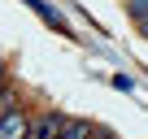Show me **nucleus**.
<instances>
[{
  "label": "nucleus",
  "instance_id": "nucleus-1",
  "mask_svg": "<svg viewBox=\"0 0 148 139\" xmlns=\"http://www.w3.org/2000/svg\"><path fill=\"white\" fill-rule=\"evenodd\" d=\"M26 130H31V117H26L22 104H13L5 117H0V139H26Z\"/></svg>",
  "mask_w": 148,
  "mask_h": 139
},
{
  "label": "nucleus",
  "instance_id": "nucleus-2",
  "mask_svg": "<svg viewBox=\"0 0 148 139\" xmlns=\"http://www.w3.org/2000/svg\"><path fill=\"white\" fill-rule=\"evenodd\" d=\"M65 126V117L61 113H39V117H31V130H26V139H57V130Z\"/></svg>",
  "mask_w": 148,
  "mask_h": 139
},
{
  "label": "nucleus",
  "instance_id": "nucleus-3",
  "mask_svg": "<svg viewBox=\"0 0 148 139\" xmlns=\"http://www.w3.org/2000/svg\"><path fill=\"white\" fill-rule=\"evenodd\" d=\"M96 130H92V122L87 117H65V126L57 130V139H92Z\"/></svg>",
  "mask_w": 148,
  "mask_h": 139
},
{
  "label": "nucleus",
  "instance_id": "nucleus-4",
  "mask_svg": "<svg viewBox=\"0 0 148 139\" xmlns=\"http://www.w3.org/2000/svg\"><path fill=\"white\" fill-rule=\"evenodd\" d=\"M22 5H31V9H35V13L48 22V26H52V31H65V22L57 18V9H48V0H22Z\"/></svg>",
  "mask_w": 148,
  "mask_h": 139
},
{
  "label": "nucleus",
  "instance_id": "nucleus-5",
  "mask_svg": "<svg viewBox=\"0 0 148 139\" xmlns=\"http://www.w3.org/2000/svg\"><path fill=\"white\" fill-rule=\"evenodd\" d=\"M126 13H131L135 22H144V18H148V0H126Z\"/></svg>",
  "mask_w": 148,
  "mask_h": 139
},
{
  "label": "nucleus",
  "instance_id": "nucleus-6",
  "mask_svg": "<svg viewBox=\"0 0 148 139\" xmlns=\"http://www.w3.org/2000/svg\"><path fill=\"white\" fill-rule=\"evenodd\" d=\"M9 109H13V91H9V87H0V117H5Z\"/></svg>",
  "mask_w": 148,
  "mask_h": 139
},
{
  "label": "nucleus",
  "instance_id": "nucleus-7",
  "mask_svg": "<svg viewBox=\"0 0 148 139\" xmlns=\"http://www.w3.org/2000/svg\"><path fill=\"white\" fill-rule=\"evenodd\" d=\"M113 87H118V91H135V83H131L126 74H118V78H113Z\"/></svg>",
  "mask_w": 148,
  "mask_h": 139
},
{
  "label": "nucleus",
  "instance_id": "nucleus-8",
  "mask_svg": "<svg viewBox=\"0 0 148 139\" xmlns=\"http://www.w3.org/2000/svg\"><path fill=\"white\" fill-rule=\"evenodd\" d=\"M92 139H118V135H113V130H96Z\"/></svg>",
  "mask_w": 148,
  "mask_h": 139
},
{
  "label": "nucleus",
  "instance_id": "nucleus-9",
  "mask_svg": "<svg viewBox=\"0 0 148 139\" xmlns=\"http://www.w3.org/2000/svg\"><path fill=\"white\" fill-rule=\"evenodd\" d=\"M135 26H139V35H148V18H144V22H135Z\"/></svg>",
  "mask_w": 148,
  "mask_h": 139
},
{
  "label": "nucleus",
  "instance_id": "nucleus-10",
  "mask_svg": "<svg viewBox=\"0 0 148 139\" xmlns=\"http://www.w3.org/2000/svg\"><path fill=\"white\" fill-rule=\"evenodd\" d=\"M0 87H5V61H0Z\"/></svg>",
  "mask_w": 148,
  "mask_h": 139
}]
</instances>
